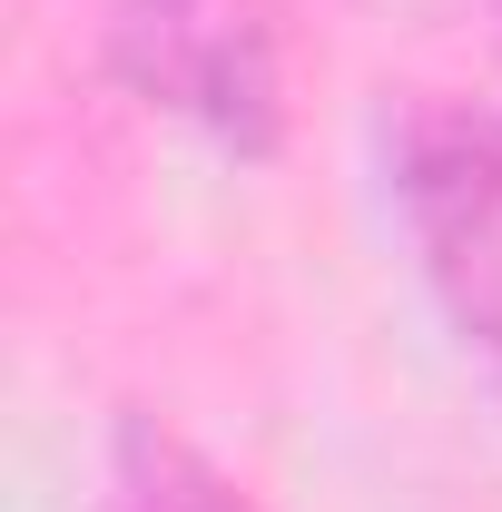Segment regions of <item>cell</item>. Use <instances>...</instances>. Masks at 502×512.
<instances>
[{
	"label": "cell",
	"instance_id": "2",
	"mask_svg": "<svg viewBox=\"0 0 502 512\" xmlns=\"http://www.w3.org/2000/svg\"><path fill=\"white\" fill-rule=\"evenodd\" d=\"M394 197L434 306L502 365V109L424 99L394 148Z\"/></svg>",
	"mask_w": 502,
	"mask_h": 512
},
{
	"label": "cell",
	"instance_id": "1",
	"mask_svg": "<svg viewBox=\"0 0 502 512\" xmlns=\"http://www.w3.org/2000/svg\"><path fill=\"white\" fill-rule=\"evenodd\" d=\"M109 60L148 109L207 128L237 158H266L286 138V20H276V0H119Z\"/></svg>",
	"mask_w": 502,
	"mask_h": 512
},
{
	"label": "cell",
	"instance_id": "3",
	"mask_svg": "<svg viewBox=\"0 0 502 512\" xmlns=\"http://www.w3.org/2000/svg\"><path fill=\"white\" fill-rule=\"evenodd\" d=\"M109 512H256L188 434L128 414L119 424V453H109Z\"/></svg>",
	"mask_w": 502,
	"mask_h": 512
},
{
	"label": "cell",
	"instance_id": "4",
	"mask_svg": "<svg viewBox=\"0 0 502 512\" xmlns=\"http://www.w3.org/2000/svg\"><path fill=\"white\" fill-rule=\"evenodd\" d=\"M493 10H502V0H493Z\"/></svg>",
	"mask_w": 502,
	"mask_h": 512
}]
</instances>
